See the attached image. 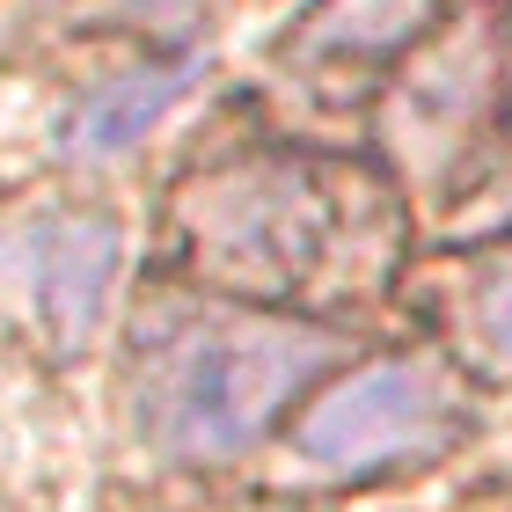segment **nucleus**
I'll use <instances>...</instances> for the list:
<instances>
[{
	"label": "nucleus",
	"instance_id": "39448f33",
	"mask_svg": "<svg viewBox=\"0 0 512 512\" xmlns=\"http://www.w3.org/2000/svg\"><path fill=\"white\" fill-rule=\"evenodd\" d=\"M491 96H498V66H491L483 30H469L461 44H447V52L432 44V59L417 66L403 81V96H395V154H403L417 176L454 169L461 139H469L476 110H491Z\"/></svg>",
	"mask_w": 512,
	"mask_h": 512
},
{
	"label": "nucleus",
	"instance_id": "0eeeda50",
	"mask_svg": "<svg viewBox=\"0 0 512 512\" xmlns=\"http://www.w3.org/2000/svg\"><path fill=\"white\" fill-rule=\"evenodd\" d=\"M191 81H198V59H147V66H125V74L96 81L59 118V154L66 161H110V154L139 147L176 110V96Z\"/></svg>",
	"mask_w": 512,
	"mask_h": 512
},
{
	"label": "nucleus",
	"instance_id": "7ed1b4c3",
	"mask_svg": "<svg viewBox=\"0 0 512 512\" xmlns=\"http://www.w3.org/2000/svg\"><path fill=\"white\" fill-rule=\"evenodd\" d=\"M476 432V388L447 352L344 359L293 410V476L322 491L432 469Z\"/></svg>",
	"mask_w": 512,
	"mask_h": 512
},
{
	"label": "nucleus",
	"instance_id": "6e6552de",
	"mask_svg": "<svg viewBox=\"0 0 512 512\" xmlns=\"http://www.w3.org/2000/svg\"><path fill=\"white\" fill-rule=\"evenodd\" d=\"M469 330L483 344V359L512 374V242L476 271V293H469Z\"/></svg>",
	"mask_w": 512,
	"mask_h": 512
},
{
	"label": "nucleus",
	"instance_id": "1a4fd4ad",
	"mask_svg": "<svg viewBox=\"0 0 512 512\" xmlns=\"http://www.w3.org/2000/svg\"><path fill=\"white\" fill-rule=\"evenodd\" d=\"M96 15L110 22H125V30H147V37H176V30H191V22H205L220 8V0H88Z\"/></svg>",
	"mask_w": 512,
	"mask_h": 512
},
{
	"label": "nucleus",
	"instance_id": "423d86ee",
	"mask_svg": "<svg viewBox=\"0 0 512 512\" xmlns=\"http://www.w3.org/2000/svg\"><path fill=\"white\" fill-rule=\"evenodd\" d=\"M447 15V0H315L278 37L286 66H388Z\"/></svg>",
	"mask_w": 512,
	"mask_h": 512
},
{
	"label": "nucleus",
	"instance_id": "f257e3e1",
	"mask_svg": "<svg viewBox=\"0 0 512 512\" xmlns=\"http://www.w3.org/2000/svg\"><path fill=\"white\" fill-rule=\"evenodd\" d=\"M344 366V330L235 293H191L139 322L132 425L139 447L176 469L249 461L308 388Z\"/></svg>",
	"mask_w": 512,
	"mask_h": 512
},
{
	"label": "nucleus",
	"instance_id": "20e7f679",
	"mask_svg": "<svg viewBox=\"0 0 512 512\" xmlns=\"http://www.w3.org/2000/svg\"><path fill=\"white\" fill-rule=\"evenodd\" d=\"M125 264L118 220L88 205H44V213L0 227V286L22 293V322L44 337L52 359H74L103 330L110 286Z\"/></svg>",
	"mask_w": 512,
	"mask_h": 512
},
{
	"label": "nucleus",
	"instance_id": "f03ea898",
	"mask_svg": "<svg viewBox=\"0 0 512 512\" xmlns=\"http://www.w3.org/2000/svg\"><path fill=\"white\" fill-rule=\"evenodd\" d=\"M176 227L213 293L286 308L300 293H352L388 271V191L352 161L249 154L176 198Z\"/></svg>",
	"mask_w": 512,
	"mask_h": 512
}]
</instances>
